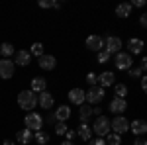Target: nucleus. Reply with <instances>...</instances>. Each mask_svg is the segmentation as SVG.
Masks as SVG:
<instances>
[{
  "label": "nucleus",
  "mask_w": 147,
  "mask_h": 145,
  "mask_svg": "<svg viewBox=\"0 0 147 145\" xmlns=\"http://www.w3.org/2000/svg\"><path fill=\"white\" fill-rule=\"evenodd\" d=\"M18 106L22 110H34L37 106V94L32 92V90H22L18 94Z\"/></svg>",
  "instance_id": "obj_1"
},
{
  "label": "nucleus",
  "mask_w": 147,
  "mask_h": 145,
  "mask_svg": "<svg viewBox=\"0 0 147 145\" xmlns=\"http://www.w3.org/2000/svg\"><path fill=\"white\" fill-rule=\"evenodd\" d=\"M92 132L98 135V137H106V135L110 134V120L102 114V116H98L96 120H94V123H92Z\"/></svg>",
  "instance_id": "obj_2"
},
{
  "label": "nucleus",
  "mask_w": 147,
  "mask_h": 145,
  "mask_svg": "<svg viewBox=\"0 0 147 145\" xmlns=\"http://www.w3.org/2000/svg\"><path fill=\"white\" fill-rule=\"evenodd\" d=\"M24 123H26V129H30V132H41V127H43V118H41L37 112H30V114L24 118Z\"/></svg>",
  "instance_id": "obj_3"
},
{
  "label": "nucleus",
  "mask_w": 147,
  "mask_h": 145,
  "mask_svg": "<svg viewBox=\"0 0 147 145\" xmlns=\"http://www.w3.org/2000/svg\"><path fill=\"white\" fill-rule=\"evenodd\" d=\"M106 96V90L102 86H90L88 92H84V100H88V104H100Z\"/></svg>",
  "instance_id": "obj_4"
},
{
  "label": "nucleus",
  "mask_w": 147,
  "mask_h": 145,
  "mask_svg": "<svg viewBox=\"0 0 147 145\" xmlns=\"http://www.w3.org/2000/svg\"><path fill=\"white\" fill-rule=\"evenodd\" d=\"M114 65H116V69H118V71H127L129 67H134V59H131V55H129V53L120 51V53L116 55V59H114Z\"/></svg>",
  "instance_id": "obj_5"
},
{
  "label": "nucleus",
  "mask_w": 147,
  "mask_h": 145,
  "mask_svg": "<svg viewBox=\"0 0 147 145\" xmlns=\"http://www.w3.org/2000/svg\"><path fill=\"white\" fill-rule=\"evenodd\" d=\"M110 129H112V134L122 135L129 129V122L125 120L124 116H116L114 120H110Z\"/></svg>",
  "instance_id": "obj_6"
},
{
  "label": "nucleus",
  "mask_w": 147,
  "mask_h": 145,
  "mask_svg": "<svg viewBox=\"0 0 147 145\" xmlns=\"http://www.w3.org/2000/svg\"><path fill=\"white\" fill-rule=\"evenodd\" d=\"M122 47H124V43H122L120 37H116V35H108V37H106L104 49H106L110 55H118V53L122 51Z\"/></svg>",
  "instance_id": "obj_7"
},
{
  "label": "nucleus",
  "mask_w": 147,
  "mask_h": 145,
  "mask_svg": "<svg viewBox=\"0 0 147 145\" xmlns=\"http://www.w3.org/2000/svg\"><path fill=\"white\" fill-rule=\"evenodd\" d=\"M14 61L10 59H0V78H4V80H8V78L14 77Z\"/></svg>",
  "instance_id": "obj_8"
},
{
  "label": "nucleus",
  "mask_w": 147,
  "mask_h": 145,
  "mask_svg": "<svg viewBox=\"0 0 147 145\" xmlns=\"http://www.w3.org/2000/svg\"><path fill=\"white\" fill-rule=\"evenodd\" d=\"M86 47H88V49H90V51H96V53H98V51H102V49H104V39H102L100 35H88V37H86Z\"/></svg>",
  "instance_id": "obj_9"
},
{
  "label": "nucleus",
  "mask_w": 147,
  "mask_h": 145,
  "mask_svg": "<svg viewBox=\"0 0 147 145\" xmlns=\"http://www.w3.org/2000/svg\"><path fill=\"white\" fill-rule=\"evenodd\" d=\"M37 65L43 71H53L57 67V59L53 55H41V57H37Z\"/></svg>",
  "instance_id": "obj_10"
},
{
  "label": "nucleus",
  "mask_w": 147,
  "mask_h": 145,
  "mask_svg": "<svg viewBox=\"0 0 147 145\" xmlns=\"http://www.w3.org/2000/svg\"><path fill=\"white\" fill-rule=\"evenodd\" d=\"M96 77H98V82H100L102 88L116 84V75H114L112 71H104V73H100V75H96Z\"/></svg>",
  "instance_id": "obj_11"
},
{
  "label": "nucleus",
  "mask_w": 147,
  "mask_h": 145,
  "mask_svg": "<svg viewBox=\"0 0 147 145\" xmlns=\"http://www.w3.org/2000/svg\"><path fill=\"white\" fill-rule=\"evenodd\" d=\"M69 100L71 104H77V106H82L84 104V90L82 88H71L69 90Z\"/></svg>",
  "instance_id": "obj_12"
},
{
  "label": "nucleus",
  "mask_w": 147,
  "mask_h": 145,
  "mask_svg": "<svg viewBox=\"0 0 147 145\" xmlns=\"http://www.w3.org/2000/svg\"><path fill=\"white\" fill-rule=\"evenodd\" d=\"M37 104H39L43 110H49V108L53 106V94H51V92H47V90L39 92V94H37Z\"/></svg>",
  "instance_id": "obj_13"
},
{
  "label": "nucleus",
  "mask_w": 147,
  "mask_h": 145,
  "mask_svg": "<svg viewBox=\"0 0 147 145\" xmlns=\"http://www.w3.org/2000/svg\"><path fill=\"white\" fill-rule=\"evenodd\" d=\"M127 110V102H125V98H114L112 102H110V112H114V114H118V116H122V112Z\"/></svg>",
  "instance_id": "obj_14"
},
{
  "label": "nucleus",
  "mask_w": 147,
  "mask_h": 145,
  "mask_svg": "<svg viewBox=\"0 0 147 145\" xmlns=\"http://www.w3.org/2000/svg\"><path fill=\"white\" fill-rule=\"evenodd\" d=\"M77 135H79L82 141H86V143H88V141L92 139V127L86 122H80L79 129H77Z\"/></svg>",
  "instance_id": "obj_15"
},
{
  "label": "nucleus",
  "mask_w": 147,
  "mask_h": 145,
  "mask_svg": "<svg viewBox=\"0 0 147 145\" xmlns=\"http://www.w3.org/2000/svg\"><path fill=\"white\" fill-rule=\"evenodd\" d=\"M71 114H73V112H71V106L63 104V106H59V108L55 110V114H53V116H55L57 122H67L69 118H71Z\"/></svg>",
  "instance_id": "obj_16"
},
{
  "label": "nucleus",
  "mask_w": 147,
  "mask_h": 145,
  "mask_svg": "<svg viewBox=\"0 0 147 145\" xmlns=\"http://www.w3.org/2000/svg\"><path fill=\"white\" fill-rule=\"evenodd\" d=\"M129 129L134 132V135H143L147 132V123H145V120H134V122L129 123Z\"/></svg>",
  "instance_id": "obj_17"
},
{
  "label": "nucleus",
  "mask_w": 147,
  "mask_h": 145,
  "mask_svg": "<svg viewBox=\"0 0 147 145\" xmlns=\"http://www.w3.org/2000/svg\"><path fill=\"white\" fill-rule=\"evenodd\" d=\"M127 49H129V55H139L143 51V41L137 39V37H131L127 41Z\"/></svg>",
  "instance_id": "obj_18"
},
{
  "label": "nucleus",
  "mask_w": 147,
  "mask_h": 145,
  "mask_svg": "<svg viewBox=\"0 0 147 145\" xmlns=\"http://www.w3.org/2000/svg\"><path fill=\"white\" fill-rule=\"evenodd\" d=\"M32 61V55L30 51H18L16 53V59H14V65H20V67H28Z\"/></svg>",
  "instance_id": "obj_19"
},
{
  "label": "nucleus",
  "mask_w": 147,
  "mask_h": 145,
  "mask_svg": "<svg viewBox=\"0 0 147 145\" xmlns=\"http://www.w3.org/2000/svg\"><path fill=\"white\" fill-rule=\"evenodd\" d=\"M32 92H35V94H39V92H43V90H47V80L41 77H35L32 78Z\"/></svg>",
  "instance_id": "obj_20"
},
{
  "label": "nucleus",
  "mask_w": 147,
  "mask_h": 145,
  "mask_svg": "<svg viewBox=\"0 0 147 145\" xmlns=\"http://www.w3.org/2000/svg\"><path fill=\"white\" fill-rule=\"evenodd\" d=\"M16 139L20 141V145H28L32 139H34V134H32L30 129H22V132L16 134Z\"/></svg>",
  "instance_id": "obj_21"
},
{
  "label": "nucleus",
  "mask_w": 147,
  "mask_h": 145,
  "mask_svg": "<svg viewBox=\"0 0 147 145\" xmlns=\"http://www.w3.org/2000/svg\"><path fill=\"white\" fill-rule=\"evenodd\" d=\"M129 14H131V4H129V2H124V4H118V6H116V16L127 18Z\"/></svg>",
  "instance_id": "obj_22"
},
{
  "label": "nucleus",
  "mask_w": 147,
  "mask_h": 145,
  "mask_svg": "<svg viewBox=\"0 0 147 145\" xmlns=\"http://www.w3.org/2000/svg\"><path fill=\"white\" fill-rule=\"evenodd\" d=\"M92 116V108L90 106H86V104H82L80 106V110H79V118H80V122H88V118Z\"/></svg>",
  "instance_id": "obj_23"
},
{
  "label": "nucleus",
  "mask_w": 147,
  "mask_h": 145,
  "mask_svg": "<svg viewBox=\"0 0 147 145\" xmlns=\"http://www.w3.org/2000/svg\"><path fill=\"white\" fill-rule=\"evenodd\" d=\"M0 55L4 57V59H10L14 55V45L12 43H2L0 45Z\"/></svg>",
  "instance_id": "obj_24"
},
{
  "label": "nucleus",
  "mask_w": 147,
  "mask_h": 145,
  "mask_svg": "<svg viewBox=\"0 0 147 145\" xmlns=\"http://www.w3.org/2000/svg\"><path fill=\"white\" fill-rule=\"evenodd\" d=\"M30 55H35V57H41L43 55V43L35 41L32 47H30Z\"/></svg>",
  "instance_id": "obj_25"
},
{
  "label": "nucleus",
  "mask_w": 147,
  "mask_h": 145,
  "mask_svg": "<svg viewBox=\"0 0 147 145\" xmlns=\"http://www.w3.org/2000/svg\"><path fill=\"white\" fill-rule=\"evenodd\" d=\"M114 92H116V98H125V94H127V86L125 84H114Z\"/></svg>",
  "instance_id": "obj_26"
},
{
  "label": "nucleus",
  "mask_w": 147,
  "mask_h": 145,
  "mask_svg": "<svg viewBox=\"0 0 147 145\" xmlns=\"http://www.w3.org/2000/svg\"><path fill=\"white\" fill-rule=\"evenodd\" d=\"M34 139H35L39 145H47V143H49V135H47L45 132H35Z\"/></svg>",
  "instance_id": "obj_27"
},
{
  "label": "nucleus",
  "mask_w": 147,
  "mask_h": 145,
  "mask_svg": "<svg viewBox=\"0 0 147 145\" xmlns=\"http://www.w3.org/2000/svg\"><path fill=\"white\" fill-rule=\"evenodd\" d=\"M120 143H122V135H118V134L106 135V145H120Z\"/></svg>",
  "instance_id": "obj_28"
},
{
  "label": "nucleus",
  "mask_w": 147,
  "mask_h": 145,
  "mask_svg": "<svg viewBox=\"0 0 147 145\" xmlns=\"http://www.w3.org/2000/svg\"><path fill=\"white\" fill-rule=\"evenodd\" d=\"M39 8H61L57 0H39Z\"/></svg>",
  "instance_id": "obj_29"
},
{
  "label": "nucleus",
  "mask_w": 147,
  "mask_h": 145,
  "mask_svg": "<svg viewBox=\"0 0 147 145\" xmlns=\"http://www.w3.org/2000/svg\"><path fill=\"white\" fill-rule=\"evenodd\" d=\"M110 57H112V55H110L106 49H102V51H98V57H96V61H98L100 65H104V63H108V61H110Z\"/></svg>",
  "instance_id": "obj_30"
},
{
  "label": "nucleus",
  "mask_w": 147,
  "mask_h": 145,
  "mask_svg": "<svg viewBox=\"0 0 147 145\" xmlns=\"http://www.w3.org/2000/svg\"><path fill=\"white\" fill-rule=\"evenodd\" d=\"M67 129H69V127H67V123H65V122H57V125H55V134L57 135H65Z\"/></svg>",
  "instance_id": "obj_31"
},
{
  "label": "nucleus",
  "mask_w": 147,
  "mask_h": 145,
  "mask_svg": "<svg viewBox=\"0 0 147 145\" xmlns=\"http://www.w3.org/2000/svg\"><path fill=\"white\" fill-rule=\"evenodd\" d=\"M127 75L131 78H136V77H143V73H141V69L139 67H129L127 69Z\"/></svg>",
  "instance_id": "obj_32"
},
{
  "label": "nucleus",
  "mask_w": 147,
  "mask_h": 145,
  "mask_svg": "<svg viewBox=\"0 0 147 145\" xmlns=\"http://www.w3.org/2000/svg\"><path fill=\"white\" fill-rule=\"evenodd\" d=\"M86 82H88L90 86H96V82H98V77H96L94 73H88V75H86Z\"/></svg>",
  "instance_id": "obj_33"
},
{
  "label": "nucleus",
  "mask_w": 147,
  "mask_h": 145,
  "mask_svg": "<svg viewBox=\"0 0 147 145\" xmlns=\"http://www.w3.org/2000/svg\"><path fill=\"white\" fill-rule=\"evenodd\" d=\"M88 145H106V141H104V137H96V139H90Z\"/></svg>",
  "instance_id": "obj_34"
},
{
  "label": "nucleus",
  "mask_w": 147,
  "mask_h": 145,
  "mask_svg": "<svg viewBox=\"0 0 147 145\" xmlns=\"http://www.w3.org/2000/svg\"><path fill=\"white\" fill-rule=\"evenodd\" d=\"M129 4H131V8H134V6H137V8H143V6H145V0H134V2H129Z\"/></svg>",
  "instance_id": "obj_35"
},
{
  "label": "nucleus",
  "mask_w": 147,
  "mask_h": 145,
  "mask_svg": "<svg viewBox=\"0 0 147 145\" xmlns=\"http://www.w3.org/2000/svg\"><path fill=\"white\" fill-rule=\"evenodd\" d=\"M65 135H67V141H73V139H75V135H77V132H73V129H67V132H65Z\"/></svg>",
  "instance_id": "obj_36"
},
{
  "label": "nucleus",
  "mask_w": 147,
  "mask_h": 145,
  "mask_svg": "<svg viewBox=\"0 0 147 145\" xmlns=\"http://www.w3.org/2000/svg\"><path fill=\"white\" fill-rule=\"evenodd\" d=\"M139 26H141V28L147 26V14H141V16H139Z\"/></svg>",
  "instance_id": "obj_37"
},
{
  "label": "nucleus",
  "mask_w": 147,
  "mask_h": 145,
  "mask_svg": "<svg viewBox=\"0 0 147 145\" xmlns=\"http://www.w3.org/2000/svg\"><path fill=\"white\" fill-rule=\"evenodd\" d=\"M134 145H147V141L143 137H136V139H134Z\"/></svg>",
  "instance_id": "obj_38"
},
{
  "label": "nucleus",
  "mask_w": 147,
  "mask_h": 145,
  "mask_svg": "<svg viewBox=\"0 0 147 145\" xmlns=\"http://www.w3.org/2000/svg\"><path fill=\"white\" fill-rule=\"evenodd\" d=\"M92 114H94L96 118H98V116H102V108H100V106H94V108H92Z\"/></svg>",
  "instance_id": "obj_39"
},
{
  "label": "nucleus",
  "mask_w": 147,
  "mask_h": 145,
  "mask_svg": "<svg viewBox=\"0 0 147 145\" xmlns=\"http://www.w3.org/2000/svg\"><path fill=\"white\" fill-rule=\"evenodd\" d=\"M139 69H141V73L147 69V59H141V63H139Z\"/></svg>",
  "instance_id": "obj_40"
},
{
  "label": "nucleus",
  "mask_w": 147,
  "mask_h": 145,
  "mask_svg": "<svg viewBox=\"0 0 147 145\" xmlns=\"http://www.w3.org/2000/svg\"><path fill=\"white\" fill-rule=\"evenodd\" d=\"M145 88H147V78L141 77V90H145Z\"/></svg>",
  "instance_id": "obj_41"
},
{
  "label": "nucleus",
  "mask_w": 147,
  "mask_h": 145,
  "mask_svg": "<svg viewBox=\"0 0 147 145\" xmlns=\"http://www.w3.org/2000/svg\"><path fill=\"white\" fill-rule=\"evenodd\" d=\"M47 123H55V116H53V114L47 116Z\"/></svg>",
  "instance_id": "obj_42"
},
{
  "label": "nucleus",
  "mask_w": 147,
  "mask_h": 145,
  "mask_svg": "<svg viewBox=\"0 0 147 145\" xmlns=\"http://www.w3.org/2000/svg\"><path fill=\"white\" fill-rule=\"evenodd\" d=\"M2 145H14V141H10V139H6V141H4Z\"/></svg>",
  "instance_id": "obj_43"
},
{
  "label": "nucleus",
  "mask_w": 147,
  "mask_h": 145,
  "mask_svg": "<svg viewBox=\"0 0 147 145\" xmlns=\"http://www.w3.org/2000/svg\"><path fill=\"white\" fill-rule=\"evenodd\" d=\"M61 145H75V143H73V141H63Z\"/></svg>",
  "instance_id": "obj_44"
}]
</instances>
